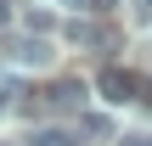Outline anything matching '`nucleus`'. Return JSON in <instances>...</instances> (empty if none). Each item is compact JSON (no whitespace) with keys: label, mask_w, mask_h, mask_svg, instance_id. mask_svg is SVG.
I'll return each instance as SVG.
<instances>
[{"label":"nucleus","mask_w":152,"mask_h":146,"mask_svg":"<svg viewBox=\"0 0 152 146\" xmlns=\"http://www.w3.org/2000/svg\"><path fill=\"white\" fill-rule=\"evenodd\" d=\"M96 90H102V101H113V107H124V101H141V73H130V68H102L96 73Z\"/></svg>","instance_id":"nucleus-1"},{"label":"nucleus","mask_w":152,"mask_h":146,"mask_svg":"<svg viewBox=\"0 0 152 146\" xmlns=\"http://www.w3.org/2000/svg\"><path fill=\"white\" fill-rule=\"evenodd\" d=\"M68 39H73L79 51H113V45H118V28L102 23V17H73V23H68Z\"/></svg>","instance_id":"nucleus-2"},{"label":"nucleus","mask_w":152,"mask_h":146,"mask_svg":"<svg viewBox=\"0 0 152 146\" xmlns=\"http://www.w3.org/2000/svg\"><path fill=\"white\" fill-rule=\"evenodd\" d=\"M85 96H90V84H79V79H56L39 101H45V113H85Z\"/></svg>","instance_id":"nucleus-3"},{"label":"nucleus","mask_w":152,"mask_h":146,"mask_svg":"<svg viewBox=\"0 0 152 146\" xmlns=\"http://www.w3.org/2000/svg\"><path fill=\"white\" fill-rule=\"evenodd\" d=\"M6 56H11L17 68H45V62H51V39H39V34H17V39H6Z\"/></svg>","instance_id":"nucleus-4"},{"label":"nucleus","mask_w":152,"mask_h":146,"mask_svg":"<svg viewBox=\"0 0 152 146\" xmlns=\"http://www.w3.org/2000/svg\"><path fill=\"white\" fill-rule=\"evenodd\" d=\"M51 28H56V17H51L45 6H28V11H23V34H39V39H45Z\"/></svg>","instance_id":"nucleus-5"},{"label":"nucleus","mask_w":152,"mask_h":146,"mask_svg":"<svg viewBox=\"0 0 152 146\" xmlns=\"http://www.w3.org/2000/svg\"><path fill=\"white\" fill-rule=\"evenodd\" d=\"M34 146H79V141H73L68 129H56V124H51V129H34Z\"/></svg>","instance_id":"nucleus-6"},{"label":"nucleus","mask_w":152,"mask_h":146,"mask_svg":"<svg viewBox=\"0 0 152 146\" xmlns=\"http://www.w3.org/2000/svg\"><path fill=\"white\" fill-rule=\"evenodd\" d=\"M79 129H85V135H107V129H113V124H107V118H102V113H79Z\"/></svg>","instance_id":"nucleus-7"},{"label":"nucleus","mask_w":152,"mask_h":146,"mask_svg":"<svg viewBox=\"0 0 152 146\" xmlns=\"http://www.w3.org/2000/svg\"><path fill=\"white\" fill-rule=\"evenodd\" d=\"M73 6H85L90 17H107V11H113V6H124V0H73Z\"/></svg>","instance_id":"nucleus-8"},{"label":"nucleus","mask_w":152,"mask_h":146,"mask_svg":"<svg viewBox=\"0 0 152 146\" xmlns=\"http://www.w3.org/2000/svg\"><path fill=\"white\" fill-rule=\"evenodd\" d=\"M11 96H23V90H17V79H0V113L11 107Z\"/></svg>","instance_id":"nucleus-9"},{"label":"nucleus","mask_w":152,"mask_h":146,"mask_svg":"<svg viewBox=\"0 0 152 146\" xmlns=\"http://www.w3.org/2000/svg\"><path fill=\"white\" fill-rule=\"evenodd\" d=\"M130 11H135V17L147 23V17H152V0H130Z\"/></svg>","instance_id":"nucleus-10"},{"label":"nucleus","mask_w":152,"mask_h":146,"mask_svg":"<svg viewBox=\"0 0 152 146\" xmlns=\"http://www.w3.org/2000/svg\"><path fill=\"white\" fill-rule=\"evenodd\" d=\"M6 23H11V0H0V28H6Z\"/></svg>","instance_id":"nucleus-11"},{"label":"nucleus","mask_w":152,"mask_h":146,"mask_svg":"<svg viewBox=\"0 0 152 146\" xmlns=\"http://www.w3.org/2000/svg\"><path fill=\"white\" fill-rule=\"evenodd\" d=\"M141 101H147V107H152V79H141Z\"/></svg>","instance_id":"nucleus-12"}]
</instances>
